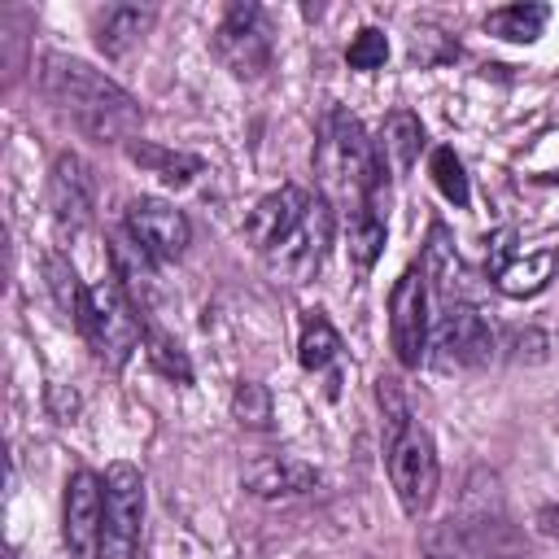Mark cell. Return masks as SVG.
Returning a JSON list of instances; mask_svg holds the SVG:
<instances>
[{
  "mask_svg": "<svg viewBox=\"0 0 559 559\" xmlns=\"http://www.w3.org/2000/svg\"><path fill=\"white\" fill-rule=\"evenodd\" d=\"M144 528V476L131 463H114L105 472V537L100 559H135Z\"/></svg>",
  "mask_w": 559,
  "mask_h": 559,
  "instance_id": "7",
  "label": "cell"
},
{
  "mask_svg": "<svg viewBox=\"0 0 559 559\" xmlns=\"http://www.w3.org/2000/svg\"><path fill=\"white\" fill-rule=\"evenodd\" d=\"M48 210L61 231H83L96 218V175L79 153H61L48 170Z\"/></svg>",
  "mask_w": 559,
  "mask_h": 559,
  "instance_id": "12",
  "label": "cell"
},
{
  "mask_svg": "<svg viewBox=\"0 0 559 559\" xmlns=\"http://www.w3.org/2000/svg\"><path fill=\"white\" fill-rule=\"evenodd\" d=\"M328 245H332V205L323 197H314L306 205V214L262 253V262L280 284H306L323 266Z\"/></svg>",
  "mask_w": 559,
  "mask_h": 559,
  "instance_id": "5",
  "label": "cell"
},
{
  "mask_svg": "<svg viewBox=\"0 0 559 559\" xmlns=\"http://www.w3.org/2000/svg\"><path fill=\"white\" fill-rule=\"evenodd\" d=\"M314 170L323 183V201L345 205V214L371 205L384 188V157L376 148V140H367L362 122L332 105L319 122V144H314Z\"/></svg>",
  "mask_w": 559,
  "mask_h": 559,
  "instance_id": "2",
  "label": "cell"
},
{
  "mask_svg": "<svg viewBox=\"0 0 559 559\" xmlns=\"http://www.w3.org/2000/svg\"><path fill=\"white\" fill-rule=\"evenodd\" d=\"M214 57L236 74V79H258L271 57H275V39H271V17L262 4L236 0L227 4L218 31H214Z\"/></svg>",
  "mask_w": 559,
  "mask_h": 559,
  "instance_id": "6",
  "label": "cell"
},
{
  "mask_svg": "<svg viewBox=\"0 0 559 559\" xmlns=\"http://www.w3.org/2000/svg\"><path fill=\"white\" fill-rule=\"evenodd\" d=\"M345 61H349L354 70H380V66L389 61V39H384V31H376V26H362V31L349 39V48H345Z\"/></svg>",
  "mask_w": 559,
  "mask_h": 559,
  "instance_id": "28",
  "label": "cell"
},
{
  "mask_svg": "<svg viewBox=\"0 0 559 559\" xmlns=\"http://www.w3.org/2000/svg\"><path fill=\"white\" fill-rule=\"evenodd\" d=\"M537 528H542L546 537H559V502H555V507H542V511H537Z\"/></svg>",
  "mask_w": 559,
  "mask_h": 559,
  "instance_id": "29",
  "label": "cell"
},
{
  "mask_svg": "<svg viewBox=\"0 0 559 559\" xmlns=\"http://www.w3.org/2000/svg\"><path fill=\"white\" fill-rule=\"evenodd\" d=\"M380 249H384V218H380V205L371 201V205L349 214V262H354V271L367 275L376 266Z\"/></svg>",
  "mask_w": 559,
  "mask_h": 559,
  "instance_id": "21",
  "label": "cell"
},
{
  "mask_svg": "<svg viewBox=\"0 0 559 559\" xmlns=\"http://www.w3.org/2000/svg\"><path fill=\"white\" fill-rule=\"evenodd\" d=\"M4 559H17V555H13V550H9V555H4Z\"/></svg>",
  "mask_w": 559,
  "mask_h": 559,
  "instance_id": "30",
  "label": "cell"
},
{
  "mask_svg": "<svg viewBox=\"0 0 559 559\" xmlns=\"http://www.w3.org/2000/svg\"><path fill=\"white\" fill-rule=\"evenodd\" d=\"M389 341L402 367H419L428 358V288H424V271L411 266L397 275L393 293H389Z\"/></svg>",
  "mask_w": 559,
  "mask_h": 559,
  "instance_id": "8",
  "label": "cell"
},
{
  "mask_svg": "<svg viewBox=\"0 0 559 559\" xmlns=\"http://www.w3.org/2000/svg\"><path fill=\"white\" fill-rule=\"evenodd\" d=\"M432 179H437V188H441V197L445 201H454V205H467V175H463V162L454 157V148H432Z\"/></svg>",
  "mask_w": 559,
  "mask_h": 559,
  "instance_id": "27",
  "label": "cell"
},
{
  "mask_svg": "<svg viewBox=\"0 0 559 559\" xmlns=\"http://www.w3.org/2000/svg\"><path fill=\"white\" fill-rule=\"evenodd\" d=\"M74 328L87 336L92 354L105 367H122L144 341V323L135 314V301L118 288V280H100L87 288V301H83Z\"/></svg>",
  "mask_w": 559,
  "mask_h": 559,
  "instance_id": "4",
  "label": "cell"
},
{
  "mask_svg": "<svg viewBox=\"0 0 559 559\" xmlns=\"http://www.w3.org/2000/svg\"><path fill=\"white\" fill-rule=\"evenodd\" d=\"M424 280H432L437 293H441L450 306H472V297L480 293L476 271L459 258V249H454L445 223H432V231H428V245H424Z\"/></svg>",
  "mask_w": 559,
  "mask_h": 559,
  "instance_id": "14",
  "label": "cell"
},
{
  "mask_svg": "<svg viewBox=\"0 0 559 559\" xmlns=\"http://www.w3.org/2000/svg\"><path fill=\"white\" fill-rule=\"evenodd\" d=\"M61 533H66L70 559H100V537H105V480L96 472H87V467H79L66 480Z\"/></svg>",
  "mask_w": 559,
  "mask_h": 559,
  "instance_id": "9",
  "label": "cell"
},
{
  "mask_svg": "<svg viewBox=\"0 0 559 559\" xmlns=\"http://www.w3.org/2000/svg\"><path fill=\"white\" fill-rule=\"evenodd\" d=\"M336 354H341V336H336V328L328 323V314H323V310H310V314H306V323H301L297 362H301L306 371H323Z\"/></svg>",
  "mask_w": 559,
  "mask_h": 559,
  "instance_id": "23",
  "label": "cell"
},
{
  "mask_svg": "<svg viewBox=\"0 0 559 559\" xmlns=\"http://www.w3.org/2000/svg\"><path fill=\"white\" fill-rule=\"evenodd\" d=\"M432 362L437 367H480L493 358L498 341H493V328L485 323V314L476 306H445V314L437 319L432 328Z\"/></svg>",
  "mask_w": 559,
  "mask_h": 559,
  "instance_id": "10",
  "label": "cell"
},
{
  "mask_svg": "<svg viewBox=\"0 0 559 559\" xmlns=\"http://www.w3.org/2000/svg\"><path fill=\"white\" fill-rule=\"evenodd\" d=\"M507 559H511V555H507Z\"/></svg>",
  "mask_w": 559,
  "mask_h": 559,
  "instance_id": "31",
  "label": "cell"
},
{
  "mask_svg": "<svg viewBox=\"0 0 559 559\" xmlns=\"http://www.w3.org/2000/svg\"><path fill=\"white\" fill-rule=\"evenodd\" d=\"M240 485L253 493V498H301L319 485V472L297 459V454H253L245 467H240Z\"/></svg>",
  "mask_w": 559,
  "mask_h": 559,
  "instance_id": "13",
  "label": "cell"
},
{
  "mask_svg": "<svg viewBox=\"0 0 559 559\" xmlns=\"http://www.w3.org/2000/svg\"><path fill=\"white\" fill-rule=\"evenodd\" d=\"M555 271H559V249H533L524 258H502L493 266V284L507 297H533L555 280Z\"/></svg>",
  "mask_w": 559,
  "mask_h": 559,
  "instance_id": "17",
  "label": "cell"
},
{
  "mask_svg": "<svg viewBox=\"0 0 559 559\" xmlns=\"http://www.w3.org/2000/svg\"><path fill=\"white\" fill-rule=\"evenodd\" d=\"M144 354H148V362L162 371V376H170V380H179V384H188L192 380V367H188V358H183V349L166 336V332H157V328H144Z\"/></svg>",
  "mask_w": 559,
  "mask_h": 559,
  "instance_id": "26",
  "label": "cell"
},
{
  "mask_svg": "<svg viewBox=\"0 0 559 559\" xmlns=\"http://www.w3.org/2000/svg\"><path fill=\"white\" fill-rule=\"evenodd\" d=\"M153 22H157V9H148V4L144 9L140 4H114V9H105L100 26H96V44L105 57H122L131 44H140L148 35Z\"/></svg>",
  "mask_w": 559,
  "mask_h": 559,
  "instance_id": "18",
  "label": "cell"
},
{
  "mask_svg": "<svg viewBox=\"0 0 559 559\" xmlns=\"http://www.w3.org/2000/svg\"><path fill=\"white\" fill-rule=\"evenodd\" d=\"M231 415H236L245 428H271L275 406H271L266 384H258V380H240L236 393H231Z\"/></svg>",
  "mask_w": 559,
  "mask_h": 559,
  "instance_id": "25",
  "label": "cell"
},
{
  "mask_svg": "<svg viewBox=\"0 0 559 559\" xmlns=\"http://www.w3.org/2000/svg\"><path fill=\"white\" fill-rule=\"evenodd\" d=\"M380 157L397 170V175H406L415 162H419V148H424V127H419V118L411 114V109H393L389 118H384V127H380Z\"/></svg>",
  "mask_w": 559,
  "mask_h": 559,
  "instance_id": "19",
  "label": "cell"
},
{
  "mask_svg": "<svg viewBox=\"0 0 559 559\" xmlns=\"http://www.w3.org/2000/svg\"><path fill=\"white\" fill-rule=\"evenodd\" d=\"M109 266H114L118 288L135 301V310H144V306L157 301V258L148 249H140L127 231H118L109 240Z\"/></svg>",
  "mask_w": 559,
  "mask_h": 559,
  "instance_id": "16",
  "label": "cell"
},
{
  "mask_svg": "<svg viewBox=\"0 0 559 559\" xmlns=\"http://www.w3.org/2000/svg\"><path fill=\"white\" fill-rule=\"evenodd\" d=\"M44 280H48V293H52L57 310H61L66 319H74V323H79V310H83V301H87V288H83V280L74 275L70 258L48 253V258H44Z\"/></svg>",
  "mask_w": 559,
  "mask_h": 559,
  "instance_id": "24",
  "label": "cell"
},
{
  "mask_svg": "<svg viewBox=\"0 0 559 559\" xmlns=\"http://www.w3.org/2000/svg\"><path fill=\"white\" fill-rule=\"evenodd\" d=\"M122 227L127 236L148 249L157 262H170V258H183L188 240H192V227L183 218V210L157 201V197H131L127 201V214H122Z\"/></svg>",
  "mask_w": 559,
  "mask_h": 559,
  "instance_id": "11",
  "label": "cell"
},
{
  "mask_svg": "<svg viewBox=\"0 0 559 559\" xmlns=\"http://www.w3.org/2000/svg\"><path fill=\"white\" fill-rule=\"evenodd\" d=\"M314 197L310 192H301V188H293V183H284V188H275V192H266L253 210H249V218H245V236L253 240V249L258 253H266L301 214H306V205H310Z\"/></svg>",
  "mask_w": 559,
  "mask_h": 559,
  "instance_id": "15",
  "label": "cell"
},
{
  "mask_svg": "<svg viewBox=\"0 0 559 559\" xmlns=\"http://www.w3.org/2000/svg\"><path fill=\"white\" fill-rule=\"evenodd\" d=\"M127 157L135 166H144L148 175H157L162 183H170V188H183V183H192V175H201V157L179 153V148H162V144H148V140H131Z\"/></svg>",
  "mask_w": 559,
  "mask_h": 559,
  "instance_id": "20",
  "label": "cell"
},
{
  "mask_svg": "<svg viewBox=\"0 0 559 559\" xmlns=\"http://www.w3.org/2000/svg\"><path fill=\"white\" fill-rule=\"evenodd\" d=\"M550 9L546 4H507V9H493L485 17V31L498 35V39H511V44H528L542 35Z\"/></svg>",
  "mask_w": 559,
  "mask_h": 559,
  "instance_id": "22",
  "label": "cell"
},
{
  "mask_svg": "<svg viewBox=\"0 0 559 559\" xmlns=\"http://www.w3.org/2000/svg\"><path fill=\"white\" fill-rule=\"evenodd\" d=\"M380 406H384V463L389 480L397 489V502L406 515H424L437 498V450L428 428L411 415L406 397L397 393V380H380Z\"/></svg>",
  "mask_w": 559,
  "mask_h": 559,
  "instance_id": "3",
  "label": "cell"
},
{
  "mask_svg": "<svg viewBox=\"0 0 559 559\" xmlns=\"http://www.w3.org/2000/svg\"><path fill=\"white\" fill-rule=\"evenodd\" d=\"M39 92L100 144H131L144 122V109L127 87L66 52H48L39 61Z\"/></svg>",
  "mask_w": 559,
  "mask_h": 559,
  "instance_id": "1",
  "label": "cell"
}]
</instances>
